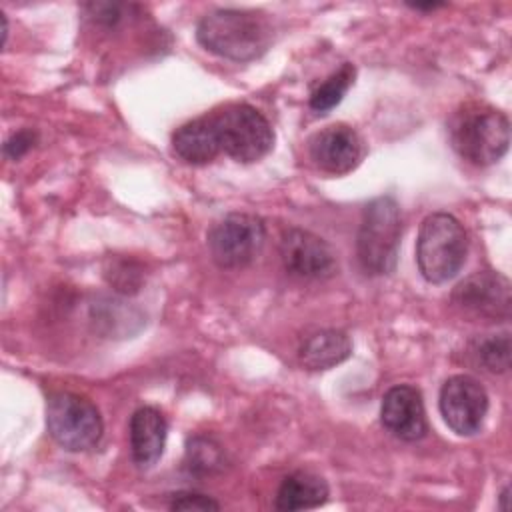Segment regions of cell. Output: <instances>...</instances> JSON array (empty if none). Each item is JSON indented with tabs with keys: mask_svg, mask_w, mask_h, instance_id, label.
Returning a JSON list of instances; mask_svg holds the SVG:
<instances>
[{
	"mask_svg": "<svg viewBox=\"0 0 512 512\" xmlns=\"http://www.w3.org/2000/svg\"><path fill=\"white\" fill-rule=\"evenodd\" d=\"M196 38L222 58L248 62L266 52L272 42V26L264 14L254 10L216 8L200 18Z\"/></svg>",
	"mask_w": 512,
	"mask_h": 512,
	"instance_id": "cell-1",
	"label": "cell"
},
{
	"mask_svg": "<svg viewBox=\"0 0 512 512\" xmlns=\"http://www.w3.org/2000/svg\"><path fill=\"white\" fill-rule=\"evenodd\" d=\"M184 468L194 476H210L224 468L222 446L208 436H192L186 442Z\"/></svg>",
	"mask_w": 512,
	"mask_h": 512,
	"instance_id": "cell-17",
	"label": "cell"
},
{
	"mask_svg": "<svg viewBox=\"0 0 512 512\" xmlns=\"http://www.w3.org/2000/svg\"><path fill=\"white\" fill-rule=\"evenodd\" d=\"M36 142V132L18 130L4 142V156L10 160H20Z\"/></svg>",
	"mask_w": 512,
	"mask_h": 512,
	"instance_id": "cell-22",
	"label": "cell"
},
{
	"mask_svg": "<svg viewBox=\"0 0 512 512\" xmlns=\"http://www.w3.org/2000/svg\"><path fill=\"white\" fill-rule=\"evenodd\" d=\"M452 148L474 166L498 162L510 144V122L502 110L488 104H462L448 122Z\"/></svg>",
	"mask_w": 512,
	"mask_h": 512,
	"instance_id": "cell-2",
	"label": "cell"
},
{
	"mask_svg": "<svg viewBox=\"0 0 512 512\" xmlns=\"http://www.w3.org/2000/svg\"><path fill=\"white\" fill-rule=\"evenodd\" d=\"M508 496H510V486H504V490L500 492V508L508 510Z\"/></svg>",
	"mask_w": 512,
	"mask_h": 512,
	"instance_id": "cell-24",
	"label": "cell"
},
{
	"mask_svg": "<svg viewBox=\"0 0 512 512\" xmlns=\"http://www.w3.org/2000/svg\"><path fill=\"white\" fill-rule=\"evenodd\" d=\"M402 236L400 206L392 196H378L362 210L356 256L366 274L382 276L396 268Z\"/></svg>",
	"mask_w": 512,
	"mask_h": 512,
	"instance_id": "cell-3",
	"label": "cell"
},
{
	"mask_svg": "<svg viewBox=\"0 0 512 512\" xmlns=\"http://www.w3.org/2000/svg\"><path fill=\"white\" fill-rule=\"evenodd\" d=\"M266 226L262 218L246 212H232L208 230V250L220 268H242L262 250Z\"/></svg>",
	"mask_w": 512,
	"mask_h": 512,
	"instance_id": "cell-7",
	"label": "cell"
},
{
	"mask_svg": "<svg viewBox=\"0 0 512 512\" xmlns=\"http://www.w3.org/2000/svg\"><path fill=\"white\" fill-rule=\"evenodd\" d=\"M468 236L460 220L446 212H434L422 220L416 240L418 270L430 284L454 278L466 262Z\"/></svg>",
	"mask_w": 512,
	"mask_h": 512,
	"instance_id": "cell-4",
	"label": "cell"
},
{
	"mask_svg": "<svg viewBox=\"0 0 512 512\" xmlns=\"http://www.w3.org/2000/svg\"><path fill=\"white\" fill-rule=\"evenodd\" d=\"M104 276L108 284L120 294H134L140 290L144 282V270L136 260L130 258H114L104 268Z\"/></svg>",
	"mask_w": 512,
	"mask_h": 512,
	"instance_id": "cell-20",
	"label": "cell"
},
{
	"mask_svg": "<svg viewBox=\"0 0 512 512\" xmlns=\"http://www.w3.org/2000/svg\"><path fill=\"white\" fill-rule=\"evenodd\" d=\"M168 508L170 510H218L220 504L206 494L180 490V492L170 494Z\"/></svg>",
	"mask_w": 512,
	"mask_h": 512,
	"instance_id": "cell-21",
	"label": "cell"
},
{
	"mask_svg": "<svg viewBox=\"0 0 512 512\" xmlns=\"http://www.w3.org/2000/svg\"><path fill=\"white\" fill-rule=\"evenodd\" d=\"M46 428L58 446L70 452L94 448L104 432L98 408L80 394L56 392L46 402Z\"/></svg>",
	"mask_w": 512,
	"mask_h": 512,
	"instance_id": "cell-5",
	"label": "cell"
},
{
	"mask_svg": "<svg viewBox=\"0 0 512 512\" xmlns=\"http://www.w3.org/2000/svg\"><path fill=\"white\" fill-rule=\"evenodd\" d=\"M354 66L352 64H342L336 72H332L322 84H318L312 94H310V108L318 114H324L328 110H332L336 104H340V100L344 98V94L348 92V88L354 82Z\"/></svg>",
	"mask_w": 512,
	"mask_h": 512,
	"instance_id": "cell-19",
	"label": "cell"
},
{
	"mask_svg": "<svg viewBox=\"0 0 512 512\" xmlns=\"http://www.w3.org/2000/svg\"><path fill=\"white\" fill-rule=\"evenodd\" d=\"M328 494H330V488L322 476L308 470H296L282 480L276 492V508L278 510L318 508L328 500Z\"/></svg>",
	"mask_w": 512,
	"mask_h": 512,
	"instance_id": "cell-16",
	"label": "cell"
},
{
	"mask_svg": "<svg viewBox=\"0 0 512 512\" xmlns=\"http://www.w3.org/2000/svg\"><path fill=\"white\" fill-rule=\"evenodd\" d=\"M470 356L476 366L490 374H504L510 368V336L508 332L484 336L470 346Z\"/></svg>",
	"mask_w": 512,
	"mask_h": 512,
	"instance_id": "cell-18",
	"label": "cell"
},
{
	"mask_svg": "<svg viewBox=\"0 0 512 512\" xmlns=\"http://www.w3.org/2000/svg\"><path fill=\"white\" fill-rule=\"evenodd\" d=\"M410 8H414V10H436V8H442V6H446L444 2H414V4H408Z\"/></svg>",
	"mask_w": 512,
	"mask_h": 512,
	"instance_id": "cell-23",
	"label": "cell"
},
{
	"mask_svg": "<svg viewBox=\"0 0 512 512\" xmlns=\"http://www.w3.org/2000/svg\"><path fill=\"white\" fill-rule=\"evenodd\" d=\"M280 258L288 274L302 280H326L336 274L332 246L304 228H286L280 236Z\"/></svg>",
	"mask_w": 512,
	"mask_h": 512,
	"instance_id": "cell-10",
	"label": "cell"
},
{
	"mask_svg": "<svg viewBox=\"0 0 512 512\" xmlns=\"http://www.w3.org/2000/svg\"><path fill=\"white\" fill-rule=\"evenodd\" d=\"M382 426L404 442L422 440L428 432L424 400L418 388L408 384L392 386L380 406Z\"/></svg>",
	"mask_w": 512,
	"mask_h": 512,
	"instance_id": "cell-12",
	"label": "cell"
},
{
	"mask_svg": "<svg viewBox=\"0 0 512 512\" xmlns=\"http://www.w3.org/2000/svg\"><path fill=\"white\" fill-rule=\"evenodd\" d=\"M172 150L188 164H208L220 152V140L212 114L194 118L172 134Z\"/></svg>",
	"mask_w": 512,
	"mask_h": 512,
	"instance_id": "cell-14",
	"label": "cell"
},
{
	"mask_svg": "<svg viewBox=\"0 0 512 512\" xmlns=\"http://www.w3.org/2000/svg\"><path fill=\"white\" fill-rule=\"evenodd\" d=\"M130 452L140 468L154 466L166 444L168 422L154 406H142L130 416Z\"/></svg>",
	"mask_w": 512,
	"mask_h": 512,
	"instance_id": "cell-13",
	"label": "cell"
},
{
	"mask_svg": "<svg viewBox=\"0 0 512 512\" xmlns=\"http://www.w3.org/2000/svg\"><path fill=\"white\" fill-rule=\"evenodd\" d=\"M452 304L474 320L504 322L510 318V282L500 272H474L454 288Z\"/></svg>",
	"mask_w": 512,
	"mask_h": 512,
	"instance_id": "cell-8",
	"label": "cell"
},
{
	"mask_svg": "<svg viewBox=\"0 0 512 512\" xmlns=\"http://www.w3.org/2000/svg\"><path fill=\"white\" fill-rule=\"evenodd\" d=\"M308 154L316 168L326 174H348L364 158V142L348 124H330L308 140Z\"/></svg>",
	"mask_w": 512,
	"mask_h": 512,
	"instance_id": "cell-11",
	"label": "cell"
},
{
	"mask_svg": "<svg viewBox=\"0 0 512 512\" xmlns=\"http://www.w3.org/2000/svg\"><path fill=\"white\" fill-rule=\"evenodd\" d=\"M220 148L238 162H256L274 146L270 122L250 104H230L212 114Z\"/></svg>",
	"mask_w": 512,
	"mask_h": 512,
	"instance_id": "cell-6",
	"label": "cell"
},
{
	"mask_svg": "<svg viewBox=\"0 0 512 512\" xmlns=\"http://www.w3.org/2000/svg\"><path fill=\"white\" fill-rule=\"evenodd\" d=\"M438 406L452 432L458 436H474L484 424L488 394L474 376L456 374L442 384Z\"/></svg>",
	"mask_w": 512,
	"mask_h": 512,
	"instance_id": "cell-9",
	"label": "cell"
},
{
	"mask_svg": "<svg viewBox=\"0 0 512 512\" xmlns=\"http://www.w3.org/2000/svg\"><path fill=\"white\" fill-rule=\"evenodd\" d=\"M352 354V342L346 332L326 328L306 336L298 348V360L308 370H328Z\"/></svg>",
	"mask_w": 512,
	"mask_h": 512,
	"instance_id": "cell-15",
	"label": "cell"
}]
</instances>
